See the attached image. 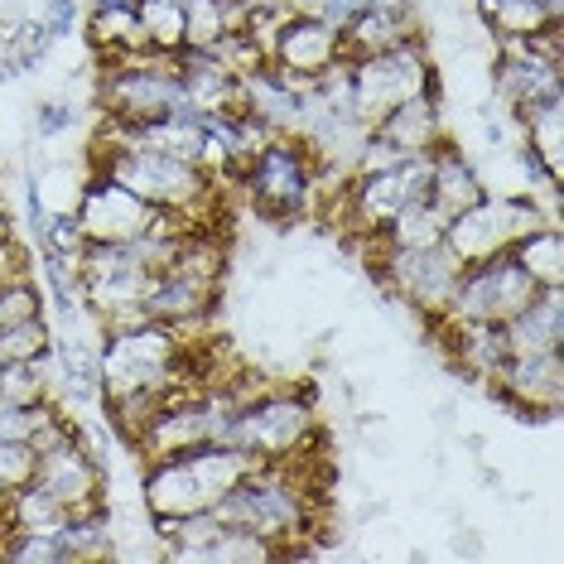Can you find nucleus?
<instances>
[{"label":"nucleus","mask_w":564,"mask_h":564,"mask_svg":"<svg viewBox=\"0 0 564 564\" xmlns=\"http://www.w3.org/2000/svg\"><path fill=\"white\" fill-rule=\"evenodd\" d=\"M93 170L111 174L135 198H145L150 208L188 217L194 227H208L198 217L217 208V184H223L213 170H203L194 160H174L160 155V150H126V145H93Z\"/></svg>","instance_id":"1"},{"label":"nucleus","mask_w":564,"mask_h":564,"mask_svg":"<svg viewBox=\"0 0 564 564\" xmlns=\"http://www.w3.org/2000/svg\"><path fill=\"white\" fill-rule=\"evenodd\" d=\"M217 444L247 454L251 464H271V458H300L314 454L324 444V420L310 391L294 387H271L261 395H251L247 405L232 410V420L223 425Z\"/></svg>","instance_id":"2"},{"label":"nucleus","mask_w":564,"mask_h":564,"mask_svg":"<svg viewBox=\"0 0 564 564\" xmlns=\"http://www.w3.org/2000/svg\"><path fill=\"white\" fill-rule=\"evenodd\" d=\"M247 468H251V458L237 454V448H227V444H194V448H178V454L145 458L140 497H145L150 517L203 511V507H217V497H223Z\"/></svg>","instance_id":"3"},{"label":"nucleus","mask_w":564,"mask_h":564,"mask_svg":"<svg viewBox=\"0 0 564 564\" xmlns=\"http://www.w3.org/2000/svg\"><path fill=\"white\" fill-rule=\"evenodd\" d=\"M241 188H247L251 208L265 223H300L304 213H314L318 194H324V174L318 160L310 155L300 135H271L256 155L241 164Z\"/></svg>","instance_id":"4"},{"label":"nucleus","mask_w":564,"mask_h":564,"mask_svg":"<svg viewBox=\"0 0 564 564\" xmlns=\"http://www.w3.org/2000/svg\"><path fill=\"white\" fill-rule=\"evenodd\" d=\"M410 97L444 101L440 68L430 63L420 34L405 40V44H395V48H381V54L348 58V101L367 126L381 121L391 107H401V101H410Z\"/></svg>","instance_id":"5"},{"label":"nucleus","mask_w":564,"mask_h":564,"mask_svg":"<svg viewBox=\"0 0 564 564\" xmlns=\"http://www.w3.org/2000/svg\"><path fill=\"white\" fill-rule=\"evenodd\" d=\"M178 101H184V78H178L174 54L140 48V54H121L101 63V78H97L101 117L140 126V121L170 117Z\"/></svg>","instance_id":"6"},{"label":"nucleus","mask_w":564,"mask_h":564,"mask_svg":"<svg viewBox=\"0 0 564 564\" xmlns=\"http://www.w3.org/2000/svg\"><path fill=\"white\" fill-rule=\"evenodd\" d=\"M371 247V275L381 280V290L391 300L415 304V314L440 318L448 310L458 290V275H464V261L448 251V241H434V247Z\"/></svg>","instance_id":"7"},{"label":"nucleus","mask_w":564,"mask_h":564,"mask_svg":"<svg viewBox=\"0 0 564 564\" xmlns=\"http://www.w3.org/2000/svg\"><path fill=\"white\" fill-rule=\"evenodd\" d=\"M545 223H550V213L541 208L535 194H482L464 213L448 217L444 241L458 261L473 265V261H487V256L511 251L521 237H531Z\"/></svg>","instance_id":"8"},{"label":"nucleus","mask_w":564,"mask_h":564,"mask_svg":"<svg viewBox=\"0 0 564 564\" xmlns=\"http://www.w3.org/2000/svg\"><path fill=\"white\" fill-rule=\"evenodd\" d=\"M535 290L541 285L521 271V261L511 251L487 256V261L464 265L444 318H458V324H507L511 314L535 300Z\"/></svg>","instance_id":"9"},{"label":"nucleus","mask_w":564,"mask_h":564,"mask_svg":"<svg viewBox=\"0 0 564 564\" xmlns=\"http://www.w3.org/2000/svg\"><path fill=\"white\" fill-rule=\"evenodd\" d=\"M48 502H58L63 511H87V507H101V487H107V468H101L97 448L83 440L78 430L63 434L58 444H48L34 464V478H30Z\"/></svg>","instance_id":"10"},{"label":"nucleus","mask_w":564,"mask_h":564,"mask_svg":"<svg viewBox=\"0 0 564 564\" xmlns=\"http://www.w3.org/2000/svg\"><path fill=\"white\" fill-rule=\"evenodd\" d=\"M487 391L507 410H517V420H555L564 401V348L507 357Z\"/></svg>","instance_id":"11"},{"label":"nucleus","mask_w":564,"mask_h":564,"mask_svg":"<svg viewBox=\"0 0 564 564\" xmlns=\"http://www.w3.org/2000/svg\"><path fill=\"white\" fill-rule=\"evenodd\" d=\"M78 213L87 241H126V237H140L155 227L160 208H150L145 198H135L126 184H117L111 174H87L83 178V194L73 203Z\"/></svg>","instance_id":"12"},{"label":"nucleus","mask_w":564,"mask_h":564,"mask_svg":"<svg viewBox=\"0 0 564 564\" xmlns=\"http://www.w3.org/2000/svg\"><path fill=\"white\" fill-rule=\"evenodd\" d=\"M338 58H343V40H338V30H333L328 20L310 15V10L280 20V30L271 40V63L275 68H285L290 78L314 83V78H324Z\"/></svg>","instance_id":"13"},{"label":"nucleus","mask_w":564,"mask_h":564,"mask_svg":"<svg viewBox=\"0 0 564 564\" xmlns=\"http://www.w3.org/2000/svg\"><path fill=\"white\" fill-rule=\"evenodd\" d=\"M434 338L448 348V357H454V367L464 371V377L473 381H492L497 371H502L507 362V338H502V324H458V318H430Z\"/></svg>","instance_id":"14"},{"label":"nucleus","mask_w":564,"mask_h":564,"mask_svg":"<svg viewBox=\"0 0 564 564\" xmlns=\"http://www.w3.org/2000/svg\"><path fill=\"white\" fill-rule=\"evenodd\" d=\"M502 338H507L511 357L564 348V285H541L535 290V300L502 324Z\"/></svg>","instance_id":"15"},{"label":"nucleus","mask_w":564,"mask_h":564,"mask_svg":"<svg viewBox=\"0 0 564 564\" xmlns=\"http://www.w3.org/2000/svg\"><path fill=\"white\" fill-rule=\"evenodd\" d=\"M371 131L387 140V145L401 150L405 160L430 155L444 140V111H440V101H430V97H410L401 107H391L381 121H371Z\"/></svg>","instance_id":"16"},{"label":"nucleus","mask_w":564,"mask_h":564,"mask_svg":"<svg viewBox=\"0 0 564 564\" xmlns=\"http://www.w3.org/2000/svg\"><path fill=\"white\" fill-rule=\"evenodd\" d=\"M482 194H487V184H482V174L473 170V160L458 145L440 140L430 155V203L444 217H454V213H464L468 203H478Z\"/></svg>","instance_id":"17"},{"label":"nucleus","mask_w":564,"mask_h":564,"mask_svg":"<svg viewBox=\"0 0 564 564\" xmlns=\"http://www.w3.org/2000/svg\"><path fill=\"white\" fill-rule=\"evenodd\" d=\"M415 10L410 6H377L367 15H357L352 24H343L338 40H343V58H367L381 54V48H395L405 40H415Z\"/></svg>","instance_id":"18"},{"label":"nucleus","mask_w":564,"mask_h":564,"mask_svg":"<svg viewBox=\"0 0 564 564\" xmlns=\"http://www.w3.org/2000/svg\"><path fill=\"white\" fill-rule=\"evenodd\" d=\"M54 564H83V560H107L111 555V525H107V511L101 507H87V511H73L63 517L54 531Z\"/></svg>","instance_id":"19"},{"label":"nucleus","mask_w":564,"mask_h":564,"mask_svg":"<svg viewBox=\"0 0 564 564\" xmlns=\"http://www.w3.org/2000/svg\"><path fill=\"white\" fill-rule=\"evenodd\" d=\"M87 34H93V44H97L107 58L140 54V48H145V30H140L135 0H93Z\"/></svg>","instance_id":"20"},{"label":"nucleus","mask_w":564,"mask_h":564,"mask_svg":"<svg viewBox=\"0 0 564 564\" xmlns=\"http://www.w3.org/2000/svg\"><path fill=\"white\" fill-rule=\"evenodd\" d=\"M478 15L497 40H525L545 24H564V0H478Z\"/></svg>","instance_id":"21"},{"label":"nucleus","mask_w":564,"mask_h":564,"mask_svg":"<svg viewBox=\"0 0 564 564\" xmlns=\"http://www.w3.org/2000/svg\"><path fill=\"white\" fill-rule=\"evenodd\" d=\"M444 227H448V217L425 198V203H410L405 213H395L391 223L367 241H377V247H434V241H444Z\"/></svg>","instance_id":"22"},{"label":"nucleus","mask_w":564,"mask_h":564,"mask_svg":"<svg viewBox=\"0 0 564 564\" xmlns=\"http://www.w3.org/2000/svg\"><path fill=\"white\" fill-rule=\"evenodd\" d=\"M511 256L521 261V271L535 280V285H564V237H560V223H545L535 227L531 237H521Z\"/></svg>","instance_id":"23"},{"label":"nucleus","mask_w":564,"mask_h":564,"mask_svg":"<svg viewBox=\"0 0 564 564\" xmlns=\"http://www.w3.org/2000/svg\"><path fill=\"white\" fill-rule=\"evenodd\" d=\"M145 48L155 54H178L184 48V0H135Z\"/></svg>","instance_id":"24"},{"label":"nucleus","mask_w":564,"mask_h":564,"mask_svg":"<svg viewBox=\"0 0 564 564\" xmlns=\"http://www.w3.org/2000/svg\"><path fill=\"white\" fill-rule=\"evenodd\" d=\"M48 352H54V328L44 324V314L0 328V362H40Z\"/></svg>","instance_id":"25"},{"label":"nucleus","mask_w":564,"mask_h":564,"mask_svg":"<svg viewBox=\"0 0 564 564\" xmlns=\"http://www.w3.org/2000/svg\"><path fill=\"white\" fill-rule=\"evenodd\" d=\"M34 241H40V256H58V261H73V265H78V256H83V247H87V232H83L78 213H48Z\"/></svg>","instance_id":"26"},{"label":"nucleus","mask_w":564,"mask_h":564,"mask_svg":"<svg viewBox=\"0 0 564 564\" xmlns=\"http://www.w3.org/2000/svg\"><path fill=\"white\" fill-rule=\"evenodd\" d=\"M44 314V290L34 285L30 275H10L0 280V328L24 324V318Z\"/></svg>","instance_id":"27"},{"label":"nucleus","mask_w":564,"mask_h":564,"mask_svg":"<svg viewBox=\"0 0 564 564\" xmlns=\"http://www.w3.org/2000/svg\"><path fill=\"white\" fill-rule=\"evenodd\" d=\"M34 464H40V448L24 440H0V502H6L15 487H24L34 478Z\"/></svg>","instance_id":"28"},{"label":"nucleus","mask_w":564,"mask_h":564,"mask_svg":"<svg viewBox=\"0 0 564 564\" xmlns=\"http://www.w3.org/2000/svg\"><path fill=\"white\" fill-rule=\"evenodd\" d=\"M73 126H78V107H73L68 97H48L34 107V135L40 140H58V135H68Z\"/></svg>","instance_id":"29"},{"label":"nucleus","mask_w":564,"mask_h":564,"mask_svg":"<svg viewBox=\"0 0 564 564\" xmlns=\"http://www.w3.org/2000/svg\"><path fill=\"white\" fill-rule=\"evenodd\" d=\"M377 6H410V0H310V15L328 20L333 30H343V24H352L357 15H367V10Z\"/></svg>","instance_id":"30"},{"label":"nucleus","mask_w":564,"mask_h":564,"mask_svg":"<svg viewBox=\"0 0 564 564\" xmlns=\"http://www.w3.org/2000/svg\"><path fill=\"white\" fill-rule=\"evenodd\" d=\"M44 30L54 34V40H68V34L78 30V0H48L44 6Z\"/></svg>","instance_id":"31"},{"label":"nucleus","mask_w":564,"mask_h":564,"mask_svg":"<svg viewBox=\"0 0 564 564\" xmlns=\"http://www.w3.org/2000/svg\"><path fill=\"white\" fill-rule=\"evenodd\" d=\"M10 237V208H6V198H0V241Z\"/></svg>","instance_id":"32"}]
</instances>
